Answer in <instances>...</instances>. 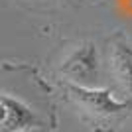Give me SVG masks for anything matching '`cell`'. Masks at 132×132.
<instances>
[{"mask_svg":"<svg viewBox=\"0 0 132 132\" xmlns=\"http://www.w3.org/2000/svg\"><path fill=\"white\" fill-rule=\"evenodd\" d=\"M38 124L36 114L10 95L0 97V132H24Z\"/></svg>","mask_w":132,"mask_h":132,"instance_id":"3","label":"cell"},{"mask_svg":"<svg viewBox=\"0 0 132 132\" xmlns=\"http://www.w3.org/2000/svg\"><path fill=\"white\" fill-rule=\"evenodd\" d=\"M24 132H32V130H24Z\"/></svg>","mask_w":132,"mask_h":132,"instance_id":"5","label":"cell"},{"mask_svg":"<svg viewBox=\"0 0 132 132\" xmlns=\"http://www.w3.org/2000/svg\"><path fill=\"white\" fill-rule=\"evenodd\" d=\"M110 69L124 93L132 95V47L124 42H114L110 45Z\"/></svg>","mask_w":132,"mask_h":132,"instance_id":"4","label":"cell"},{"mask_svg":"<svg viewBox=\"0 0 132 132\" xmlns=\"http://www.w3.org/2000/svg\"><path fill=\"white\" fill-rule=\"evenodd\" d=\"M69 95L77 105H81L83 109H87L89 112H95V114H114V112L128 109L126 103L116 101L105 89L83 87V85H73L71 83L69 85Z\"/></svg>","mask_w":132,"mask_h":132,"instance_id":"2","label":"cell"},{"mask_svg":"<svg viewBox=\"0 0 132 132\" xmlns=\"http://www.w3.org/2000/svg\"><path fill=\"white\" fill-rule=\"evenodd\" d=\"M61 73L71 81L73 85H83V87H95L99 79V53L97 45L91 42L77 45L67 59L61 65Z\"/></svg>","mask_w":132,"mask_h":132,"instance_id":"1","label":"cell"}]
</instances>
